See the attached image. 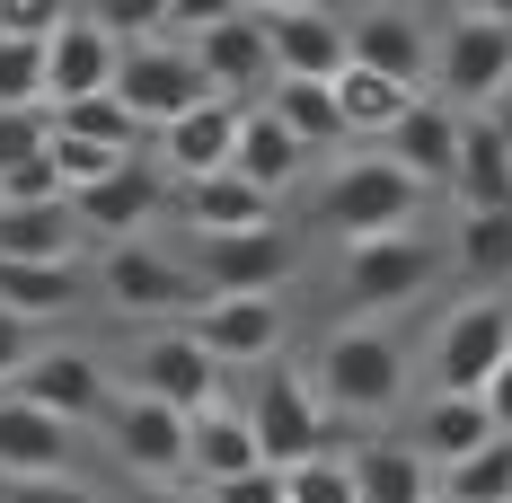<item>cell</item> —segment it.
Listing matches in <instances>:
<instances>
[{"instance_id": "obj_49", "label": "cell", "mask_w": 512, "mask_h": 503, "mask_svg": "<svg viewBox=\"0 0 512 503\" xmlns=\"http://www.w3.org/2000/svg\"><path fill=\"white\" fill-rule=\"evenodd\" d=\"M292 9H327V0H248V18H292Z\"/></svg>"}, {"instance_id": "obj_11", "label": "cell", "mask_w": 512, "mask_h": 503, "mask_svg": "<svg viewBox=\"0 0 512 503\" xmlns=\"http://www.w3.org/2000/svg\"><path fill=\"white\" fill-rule=\"evenodd\" d=\"M186 336L230 371V362H274V345H283V301L274 292H221V301H204L195 318H186Z\"/></svg>"}, {"instance_id": "obj_28", "label": "cell", "mask_w": 512, "mask_h": 503, "mask_svg": "<svg viewBox=\"0 0 512 503\" xmlns=\"http://www.w3.org/2000/svg\"><path fill=\"white\" fill-rule=\"evenodd\" d=\"M495 442V415H486V398H424V415H415V451L433 459V468H460L468 451H486Z\"/></svg>"}, {"instance_id": "obj_41", "label": "cell", "mask_w": 512, "mask_h": 503, "mask_svg": "<svg viewBox=\"0 0 512 503\" xmlns=\"http://www.w3.org/2000/svg\"><path fill=\"white\" fill-rule=\"evenodd\" d=\"M204 503H292V477H283L274 459H256V468H239V477L204 486Z\"/></svg>"}, {"instance_id": "obj_19", "label": "cell", "mask_w": 512, "mask_h": 503, "mask_svg": "<svg viewBox=\"0 0 512 503\" xmlns=\"http://www.w3.org/2000/svg\"><path fill=\"white\" fill-rule=\"evenodd\" d=\"M0 477H71V424L0 389Z\"/></svg>"}, {"instance_id": "obj_4", "label": "cell", "mask_w": 512, "mask_h": 503, "mask_svg": "<svg viewBox=\"0 0 512 503\" xmlns=\"http://www.w3.org/2000/svg\"><path fill=\"white\" fill-rule=\"evenodd\" d=\"M115 98L142 115V133H168L177 115H195V106L212 98V80L195 71L186 36H142V45L115 53Z\"/></svg>"}, {"instance_id": "obj_51", "label": "cell", "mask_w": 512, "mask_h": 503, "mask_svg": "<svg viewBox=\"0 0 512 503\" xmlns=\"http://www.w3.org/2000/svg\"><path fill=\"white\" fill-rule=\"evenodd\" d=\"M433 503H451V495H442V486H433Z\"/></svg>"}, {"instance_id": "obj_48", "label": "cell", "mask_w": 512, "mask_h": 503, "mask_svg": "<svg viewBox=\"0 0 512 503\" xmlns=\"http://www.w3.org/2000/svg\"><path fill=\"white\" fill-rule=\"evenodd\" d=\"M451 18H504L512 27V0H451Z\"/></svg>"}, {"instance_id": "obj_26", "label": "cell", "mask_w": 512, "mask_h": 503, "mask_svg": "<svg viewBox=\"0 0 512 503\" xmlns=\"http://www.w3.org/2000/svg\"><path fill=\"white\" fill-rule=\"evenodd\" d=\"M327 98H336V115H345V142H380V133H389V124H398L424 89H407V80H380V71L345 62V71L327 80Z\"/></svg>"}, {"instance_id": "obj_21", "label": "cell", "mask_w": 512, "mask_h": 503, "mask_svg": "<svg viewBox=\"0 0 512 503\" xmlns=\"http://www.w3.org/2000/svg\"><path fill=\"white\" fill-rule=\"evenodd\" d=\"M239 98H204L195 115H177L168 133H159V151H168V177H221L230 159H239Z\"/></svg>"}, {"instance_id": "obj_14", "label": "cell", "mask_w": 512, "mask_h": 503, "mask_svg": "<svg viewBox=\"0 0 512 503\" xmlns=\"http://www.w3.org/2000/svg\"><path fill=\"white\" fill-rule=\"evenodd\" d=\"M115 36H106L89 9H71L62 27L45 36V106H71V98H98V89H115Z\"/></svg>"}, {"instance_id": "obj_52", "label": "cell", "mask_w": 512, "mask_h": 503, "mask_svg": "<svg viewBox=\"0 0 512 503\" xmlns=\"http://www.w3.org/2000/svg\"><path fill=\"white\" fill-rule=\"evenodd\" d=\"M371 9H389V0H371Z\"/></svg>"}, {"instance_id": "obj_13", "label": "cell", "mask_w": 512, "mask_h": 503, "mask_svg": "<svg viewBox=\"0 0 512 503\" xmlns=\"http://www.w3.org/2000/svg\"><path fill=\"white\" fill-rule=\"evenodd\" d=\"M195 283H204L212 301L221 292H274L283 274H292V239L283 230H212V239H195Z\"/></svg>"}, {"instance_id": "obj_44", "label": "cell", "mask_w": 512, "mask_h": 503, "mask_svg": "<svg viewBox=\"0 0 512 503\" xmlns=\"http://www.w3.org/2000/svg\"><path fill=\"white\" fill-rule=\"evenodd\" d=\"M239 9H248V0H177L168 27H177V36H204V27H221V18H239Z\"/></svg>"}, {"instance_id": "obj_30", "label": "cell", "mask_w": 512, "mask_h": 503, "mask_svg": "<svg viewBox=\"0 0 512 503\" xmlns=\"http://www.w3.org/2000/svg\"><path fill=\"white\" fill-rule=\"evenodd\" d=\"M0 309L27 318V327H53L80 309V265H9L0 256Z\"/></svg>"}, {"instance_id": "obj_20", "label": "cell", "mask_w": 512, "mask_h": 503, "mask_svg": "<svg viewBox=\"0 0 512 503\" xmlns=\"http://www.w3.org/2000/svg\"><path fill=\"white\" fill-rule=\"evenodd\" d=\"M265 45H274V80H336L354 62L345 18L327 9H292V18H265Z\"/></svg>"}, {"instance_id": "obj_17", "label": "cell", "mask_w": 512, "mask_h": 503, "mask_svg": "<svg viewBox=\"0 0 512 503\" xmlns=\"http://www.w3.org/2000/svg\"><path fill=\"white\" fill-rule=\"evenodd\" d=\"M186 53H195V71L212 80V98H239L248 106L256 80H274V45H265V18H221V27H204V36H186Z\"/></svg>"}, {"instance_id": "obj_45", "label": "cell", "mask_w": 512, "mask_h": 503, "mask_svg": "<svg viewBox=\"0 0 512 503\" xmlns=\"http://www.w3.org/2000/svg\"><path fill=\"white\" fill-rule=\"evenodd\" d=\"M36 345H45V336H36L27 318H9V309H0V389L18 380V362H27V353H36Z\"/></svg>"}, {"instance_id": "obj_38", "label": "cell", "mask_w": 512, "mask_h": 503, "mask_svg": "<svg viewBox=\"0 0 512 503\" xmlns=\"http://www.w3.org/2000/svg\"><path fill=\"white\" fill-rule=\"evenodd\" d=\"M283 477H292V503H362L354 495V459H336V451L301 459V468H283Z\"/></svg>"}, {"instance_id": "obj_40", "label": "cell", "mask_w": 512, "mask_h": 503, "mask_svg": "<svg viewBox=\"0 0 512 503\" xmlns=\"http://www.w3.org/2000/svg\"><path fill=\"white\" fill-rule=\"evenodd\" d=\"M0 203H71V186H62V168H53V151L18 159V168L0 177Z\"/></svg>"}, {"instance_id": "obj_50", "label": "cell", "mask_w": 512, "mask_h": 503, "mask_svg": "<svg viewBox=\"0 0 512 503\" xmlns=\"http://www.w3.org/2000/svg\"><path fill=\"white\" fill-rule=\"evenodd\" d=\"M486 124H495V133H504V142H512V80H504V89H495V106H486Z\"/></svg>"}, {"instance_id": "obj_25", "label": "cell", "mask_w": 512, "mask_h": 503, "mask_svg": "<svg viewBox=\"0 0 512 503\" xmlns=\"http://www.w3.org/2000/svg\"><path fill=\"white\" fill-rule=\"evenodd\" d=\"M80 212L71 203H0V256L9 265H80Z\"/></svg>"}, {"instance_id": "obj_39", "label": "cell", "mask_w": 512, "mask_h": 503, "mask_svg": "<svg viewBox=\"0 0 512 503\" xmlns=\"http://www.w3.org/2000/svg\"><path fill=\"white\" fill-rule=\"evenodd\" d=\"M53 142V115L45 106H0V177L18 168V159H36Z\"/></svg>"}, {"instance_id": "obj_18", "label": "cell", "mask_w": 512, "mask_h": 503, "mask_svg": "<svg viewBox=\"0 0 512 503\" xmlns=\"http://www.w3.org/2000/svg\"><path fill=\"white\" fill-rule=\"evenodd\" d=\"M159 203H168V168H151V159L133 151L115 177H98L89 195H71V212H80V230H106V239H142V221H151Z\"/></svg>"}, {"instance_id": "obj_15", "label": "cell", "mask_w": 512, "mask_h": 503, "mask_svg": "<svg viewBox=\"0 0 512 503\" xmlns=\"http://www.w3.org/2000/svg\"><path fill=\"white\" fill-rule=\"evenodd\" d=\"M460 124H468V115H460L451 98H415L407 115L380 133V159H398L415 186L433 195V186H451V159H460Z\"/></svg>"}, {"instance_id": "obj_22", "label": "cell", "mask_w": 512, "mask_h": 503, "mask_svg": "<svg viewBox=\"0 0 512 503\" xmlns=\"http://www.w3.org/2000/svg\"><path fill=\"white\" fill-rule=\"evenodd\" d=\"M451 203H460V212H512V142L486 124V115H468V124H460Z\"/></svg>"}, {"instance_id": "obj_32", "label": "cell", "mask_w": 512, "mask_h": 503, "mask_svg": "<svg viewBox=\"0 0 512 503\" xmlns=\"http://www.w3.org/2000/svg\"><path fill=\"white\" fill-rule=\"evenodd\" d=\"M53 133H80V142H106V151H142V115L115 98V89H98V98H71V106H45Z\"/></svg>"}, {"instance_id": "obj_1", "label": "cell", "mask_w": 512, "mask_h": 503, "mask_svg": "<svg viewBox=\"0 0 512 503\" xmlns=\"http://www.w3.org/2000/svg\"><path fill=\"white\" fill-rule=\"evenodd\" d=\"M318 221L354 248V239H389V230H415L424 221V186H415L398 159L380 151H354L336 159L327 177H318Z\"/></svg>"}, {"instance_id": "obj_3", "label": "cell", "mask_w": 512, "mask_h": 503, "mask_svg": "<svg viewBox=\"0 0 512 503\" xmlns=\"http://www.w3.org/2000/svg\"><path fill=\"white\" fill-rule=\"evenodd\" d=\"M98 292L124 309V318H151V327H186V318L212 301L204 283H195V265L168 256V248H151V239H106Z\"/></svg>"}, {"instance_id": "obj_6", "label": "cell", "mask_w": 512, "mask_h": 503, "mask_svg": "<svg viewBox=\"0 0 512 503\" xmlns=\"http://www.w3.org/2000/svg\"><path fill=\"white\" fill-rule=\"evenodd\" d=\"M451 256L433 248L424 230H389V239H354L345 248V301L371 318V309H407L415 292H433V274H442Z\"/></svg>"}, {"instance_id": "obj_46", "label": "cell", "mask_w": 512, "mask_h": 503, "mask_svg": "<svg viewBox=\"0 0 512 503\" xmlns=\"http://www.w3.org/2000/svg\"><path fill=\"white\" fill-rule=\"evenodd\" d=\"M486 415H495V433H512V353H504V371L486 380Z\"/></svg>"}, {"instance_id": "obj_7", "label": "cell", "mask_w": 512, "mask_h": 503, "mask_svg": "<svg viewBox=\"0 0 512 503\" xmlns=\"http://www.w3.org/2000/svg\"><path fill=\"white\" fill-rule=\"evenodd\" d=\"M248 424H256V451L274 459V468H301V459H318L327 442H336V433H327V406H318V389H309L292 362H265V371H256Z\"/></svg>"}, {"instance_id": "obj_36", "label": "cell", "mask_w": 512, "mask_h": 503, "mask_svg": "<svg viewBox=\"0 0 512 503\" xmlns=\"http://www.w3.org/2000/svg\"><path fill=\"white\" fill-rule=\"evenodd\" d=\"M0 106H45V45L0 36Z\"/></svg>"}, {"instance_id": "obj_16", "label": "cell", "mask_w": 512, "mask_h": 503, "mask_svg": "<svg viewBox=\"0 0 512 503\" xmlns=\"http://www.w3.org/2000/svg\"><path fill=\"white\" fill-rule=\"evenodd\" d=\"M345 36H354V62H362V71H380V80H407V89H424V80H433V36H424V18H415L407 0H389V9H362Z\"/></svg>"}, {"instance_id": "obj_27", "label": "cell", "mask_w": 512, "mask_h": 503, "mask_svg": "<svg viewBox=\"0 0 512 503\" xmlns=\"http://www.w3.org/2000/svg\"><path fill=\"white\" fill-rule=\"evenodd\" d=\"M230 168H239L248 186H265V195H283V186L309 168V151L292 142V124H283L274 106H248V115H239V159H230Z\"/></svg>"}, {"instance_id": "obj_12", "label": "cell", "mask_w": 512, "mask_h": 503, "mask_svg": "<svg viewBox=\"0 0 512 503\" xmlns=\"http://www.w3.org/2000/svg\"><path fill=\"white\" fill-rule=\"evenodd\" d=\"M106 451L124 459L142 486H159V477H186V415L133 389V398L106 406Z\"/></svg>"}, {"instance_id": "obj_24", "label": "cell", "mask_w": 512, "mask_h": 503, "mask_svg": "<svg viewBox=\"0 0 512 503\" xmlns=\"http://www.w3.org/2000/svg\"><path fill=\"white\" fill-rule=\"evenodd\" d=\"M256 424H248V406H221L212 398L204 415H186V477L195 486H221V477H239V468H256Z\"/></svg>"}, {"instance_id": "obj_5", "label": "cell", "mask_w": 512, "mask_h": 503, "mask_svg": "<svg viewBox=\"0 0 512 503\" xmlns=\"http://www.w3.org/2000/svg\"><path fill=\"white\" fill-rule=\"evenodd\" d=\"M504 353H512V309L477 292V301H460L433 327V353L424 362H433V389L442 398H486V380L504 371Z\"/></svg>"}, {"instance_id": "obj_43", "label": "cell", "mask_w": 512, "mask_h": 503, "mask_svg": "<svg viewBox=\"0 0 512 503\" xmlns=\"http://www.w3.org/2000/svg\"><path fill=\"white\" fill-rule=\"evenodd\" d=\"M0 503H106V495H89L80 477H9Z\"/></svg>"}, {"instance_id": "obj_35", "label": "cell", "mask_w": 512, "mask_h": 503, "mask_svg": "<svg viewBox=\"0 0 512 503\" xmlns=\"http://www.w3.org/2000/svg\"><path fill=\"white\" fill-rule=\"evenodd\" d=\"M80 9L98 18L115 45H142V36H177V27H168V9H177V0H80Z\"/></svg>"}, {"instance_id": "obj_9", "label": "cell", "mask_w": 512, "mask_h": 503, "mask_svg": "<svg viewBox=\"0 0 512 503\" xmlns=\"http://www.w3.org/2000/svg\"><path fill=\"white\" fill-rule=\"evenodd\" d=\"M9 389H18V398H36L45 415H62V424H106V406H115L98 353H80V345H36L27 362H18V380H9Z\"/></svg>"}, {"instance_id": "obj_10", "label": "cell", "mask_w": 512, "mask_h": 503, "mask_svg": "<svg viewBox=\"0 0 512 503\" xmlns=\"http://www.w3.org/2000/svg\"><path fill=\"white\" fill-rule=\"evenodd\" d=\"M133 389L159 406H177V415H204L221 398V362H212L186 327H151L142 345H133Z\"/></svg>"}, {"instance_id": "obj_29", "label": "cell", "mask_w": 512, "mask_h": 503, "mask_svg": "<svg viewBox=\"0 0 512 503\" xmlns=\"http://www.w3.org/2000/svg\"><path fill=\"white\" fill-rule=\"evenodd\" d=\"M354 495L362 503H433V459L415 442H362L354 451Z\"/></svg>"}, {"instance_id": "obj_42", "label": "cell", "mask_w": 512, "mask_h": 503, "mask_svg": "<svg viewBox=\"0 0 512 503\" xmlns=\"http://www.w3.org/2000/svg\"><path fill=\"white\" fill-rule=\"evenodd\" d=\"M71 9H80V0H0V36H36V45H45Z\"/></svg>"}, {"instance_id": "obj_2", "label": "cell", "mask_w": 512, "mask_h": 503, "mask_svg": "<svg viewBox=\"0 0 512 503\" xmlns=\"http://www.w3.org/2000/svg\"><path fill=\"white\" fill-rule=\"evenodd\" d=\"M398 398H407V353H398V336L380 318H354V327H336L318 345V406H336V415H389Z\"/></svg>"}, {"instance_id": "obj_37", "label": "cell", "mask_w": 512, "mask_h": 503, "mask_svg": "<svg viewBox=\"0 0 512 503\" xmlns=\"http://www.w3.org/2000/svg\"><path fill=\"white\" fill-rule=\"evenodd\" d=\"M45 151H53V168H62V186H71V195H89L98 177H115V168L133 159V151H106V142H80V133H53Z\"/></svg>"}, {"instance_id": "obj_8", "label": "cell", "mask_w": 512, "mask_h": 503, "mask_svg": "<svg viewBox=\"0 0 512 503\" xmlns=\"http://www.w3.org/2000/svg\"><path fill=\"white\" fill-rule=\"evenodd\" d=\"M512 80V27L504 18H451L442 36H433V98H451V106H495V89Z\"/></svg>"}, {"instance_id": "obj_31", "label": "cell", "mask_w": 512, "mask_h": 503, "mask_svg": "<svg viewBox=\"0 0 512 503\" xmlns=\"http://www.w3.org/2000/svg\"><path fill=\"white\" fill-rule=\"evenodd\" d=\"M274 115L292 124V142L301 151H336L345 142V115H336V98H327V80H274Z\"/></svg>"}, {"instance_id": "obj_23", "label": "cell", "mask_w": 512, "mask_h": 503, "mask_svg": "<svg viewBox=\"0 0 512 503\" xmlns=\"http://www.w3.org/2000/svg\"><path fill=\"white\" fill-rule=\"evenodd\" d=\"M177 212L195 221V239H212V230H274V195L248 186L239 168H221V177H177Z\"/></svg>"}, {"instance_id": "obj_33", "label": "cell", "mask_w": 512, "mask_h": 503, "mask_svg": "<svg viewBox=\"0 0 512 503\" xmlns=\"http://www.w3.org/2000/svg\"><path fill=\"white\" fill-rule=\"evenodd\" d=\"M468 283H504L512 274V212H460V239H451Z\"/></svg>"}, {"instance_id": "obj_34", "label": "cell", "mask_w": 512, "mask_h": 503, "mask_svg": "<svg viewBox=\"0 0 512 503\" xmlns=\"http://www.w3.org/2000/svg\"><path fill=\"white\" fill-rule=\"evenodd\" d=\"M451 503H512V433H495L486 451H468L460 468H442Z\"/></svg>"}, {"instance_id": "obj_47", "label": "cell", "mask_w": 512, "mask_h": 503, "mask_svg": "<svg viewBox=\"0 0 512 503\" xmlns=\"http://www.w3.org/2000/svg\"><path fill=\"white\" fill-rule=\"evenodd\" d=\"M133 503H204V486H195V495H186V486H177V477H159V486H142V495Z\"/></svg>"}]
</instances>
